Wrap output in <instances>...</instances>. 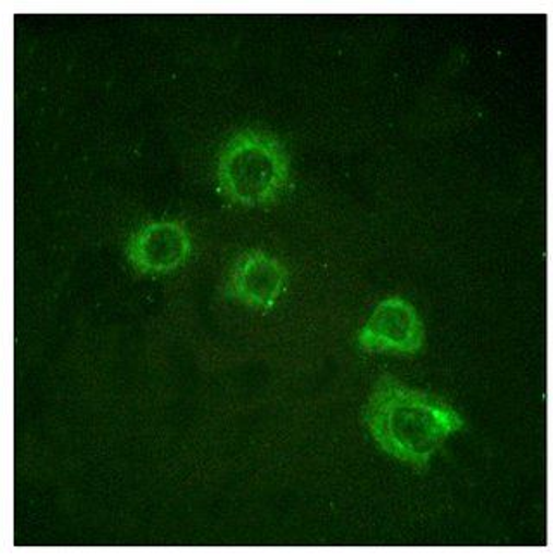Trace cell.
I'll return each instance as SVG.
<instances>
[{
  "label": "cell",
  "instance_id": "3957f363",
  "mask_svg": "<svg viewBox=\"0 0 553 560\" xmlns=\"http://www.w3.org/2000/svg\"><path fill=\"white\" fill-rule=\"evenodd\" d=\"M192 255V235L177 219L153 220L130 234L125 256L139 276L177 272Z\"/></svg>",
  "mask_w": 553,
  "mask_h": 560
},
{
  "label": "cell",
  "instance_id": "5b68a950",
  "mask_svg": "<svg viewBox=\"0 0 553 560\" xmlns=\"http://www.w3.org/2000/svg\"><path fill=\"white\" fill-rule=\"evenodd\" d=\"M290 272L281 260L261 249H249L228 270L223 296L246 308L270 312L287 288Z\"/></svg>",
  "mask_w": 553,
  "mask_h": 560
},
{
  "label": "cell",
  "instance_id": "277c9868",
  "mask_svg": "<svg viewBox=\"0 0 553 560\" xmlns=\"http://www.w3.org/2000/svg\"><path fill=\"white\" fill-rule=\"evenodd\" d=\"M356 345L368 353L419 354L425 345L424 322L405 298H386L356 334Z\"/></svg>",
  "mask_w": 553,
  "mask_h": 560
},
{
  "label": "cell",
  "instance_id": "6da1fadb",
  "mask_svg": "<svg viewBox=\"0 0 553 560\" xmlns=\"http://www.w3.org/2000/svg\"><path fill=\"white\" fill-rule=\"evenodd\" d=\"M362 420L380 452L419 470L430 469L446 441L466 428L450 404L391 374L380 375L372 387Z\"/></svg>",
  "mask_w": 553,
  "mask_h": 560
},
{
  "label": "cell",
  "instance_id": "7a4b0ae2",
  "mask_svg": "<svg viewBox=\"0 0 553 560\" xmlns=\"http://www.w3.org/2000/svg\"><path fill=\"white\" fill-rule=\"evenodd\" d=\"M216 184L232 205L269 208L284 198L291 186V158L273 133L244 128L220 149Z\"/></svg>",
  "mask_w": 553,
  "mask_h": 560
}]
</instances>
